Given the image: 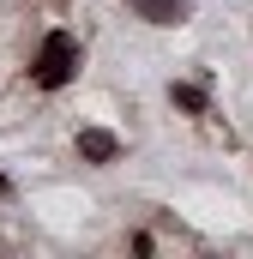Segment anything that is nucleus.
Instances as JSON below:
<instances>
[{"label": "nucleus", "instance_id": "2", "mask_svg": "<svg viewBox=\"0 0 253 259\" xmlns=\"http://www.w3.org/2000/svg\"><path fill=\"white\" fill-rule=\"evenodd\" d=\"M139 18H151V24H181L193 12V0H126Z\"/></svg>", "mask_w": 253, "mask_h": 259}, {"label": "nucleus", "instance_id": "4", "mask_svg": "<svg viewBox=\"0 0 253 259\" xmlns=\"http://www.w3.org/2000/svg\"><path fill=\"white\" fill-rule=\"evenodd\" d=\"M169 97H175V103H181V109H193V115H199V109H205V97H199V91H193V84H175V91H169Z\"/></svg>", "mask_w": 253, "mask_h": 259}, {"label": "nucleus", "instance_id": "1", "mask_svg": "<svg viewBox=\"0 0 253 259\" xmlns=\"http://www.w3.org/2000/svg\"><path fill=\"white\" fill-rule=\"evenodd\" d=\"M72 72H78V42L66 30H49L43 36V55H36V84L43 91H61Z\"/></svg>", "mask_w": 253, "mask_h": 259}, {"label": "nucleus", "instance_id": "3", "mask_svg": "<svg viewBox=\"0 0 253 259\" xmlns=\"http://www.w3.org/2000/svg\"><path fill=\"white\" fill-rule=\"evenodd\" d=\"M78 157H91V163H115V157H121V139L103 133V127H85V133H78Z\"/></svg>", "mask_w": 253, "mask_h": 259}]
</instances>
